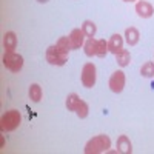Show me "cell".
<instances>
[{
    "label": "cell",
    "mask_w": 154,
    "mask_h": 154,
    "mask_svg": "<svg viewBox=\"0 0 154 154\" xmlns=\"http://www.w3.org/2000/svg\"><path fill=\"white\" fill-rule=\"evenodd\" d=\"M28 94H29L31 102H34V103H38V102L42 100V88H40V85L32 83V85L29 86V91H28Z\"/></svg>",
    "instance_id": "cell-16"
},
{
    "label": "cell",
    "mask_w": 154,
    "mask_h": 154,
    "mask_svg": "<svg viewBox=\"0 0 154 154\" xmlns=\"http://www.w3.org/2000/svg\"><path fill=\"white\" fill-rule=\"evenodd\" d=\"M106 54H108V42L105 40V38H100V40H97V54H96V57L103 59V57H106Z\"/></svg>",
    "instance_id": "cell-19"
},
{
    "label": "cell",
    "mask_w": 154,
    "mask_h": 154,
    "mask_svg": "<svg viewBox=\"0 0 154 154\" xmlns=\"http://www.w3.org/2000/svg\"><path fill=\"white\" fill-rule=\"evenodd\" d=\"M82 31L85 32L86 37H94L96 32H97V26H96V23L91 22V20H85L82 23Z\"/></svg>",
    "instance_id": "cell-17"
},
{
    "label": "cell",
    "mask_w": 154,
    "mask_h": 154,
    "mask_svg": "<svg viewBox=\"0 0 154 154\" xmlns=\"http://www.w3.org/2000/svg\"><path fill=\"white\" fill-rule=\"evenodd\" d=\"M116 146H117V152H122V154H131L133 152V145L126 136H120L117 139V142H116Z\"/></svg>",
    "instance_id": "cell-11"
},
{
    "label": "cell",
    "mask_w": 154,
    "mask_h": 154,
    "mask_svg": "<svg viewBox=\"0 0 154 154\" xmlns=\"http://www.w3.org/2000/svg\"><path fill=\"white\" fill-rule=\"evenodd\" d=\"M22 123V114L17 109H9L2 116V120H0V130L3 133H11L17 130Z\"/></svg>",
    "instance_id": "cell-2"
},
{
    "label": "cell",
    "mask_w": 154,
    "mask_h": 154,
    "mask_svg": "<svg viewBox=\"0 0 154 154\" xmlns=\"http://www.w3.org/2000/svg\"><path fill=\"white\" fill-rule=\"evenodd\" d=\"M3 46H5V51H14L17 48L16 32H12V31L5 32V35H3Z\"/></svg>",
    "instance_id": "cell-13"
},
{
    "label": "cell",
    "mask_w": 154,
    "mask_h": 154,
    "mask_svg": "<svg viewBox=\"0 0 154 154\" xmlns=\"http://www.w3.org/2000/svg\"><path fill=\"white\" fill-rule=\"evenodd\" d=\"M108 85H109V89H111L112 93H116V94L122 93L123 88H125V72L120 71V69L116 71V72H112L111 77H109Z\"/></svg>",
    "instance_id": "cell-7"
},
{
    "label": "cell",
    "mask_w": 154,
    "mask_h": 154,
    "mask_svg": "<svg viewBox=\"0 0 154 154\" xmlns=\"http://www.w3.org/2000/svg\"><path fill=\"white\" fill-rule=\"evenodd\" d=\"M46 62L54 66H63L68 62V54L62 53L56 45H51L46 49Z\"/></svg>",
    "instance_id": "cell-5"
},
{
    "label": "cell",
    "mask_w": 154,
    "mask_h": 154,
    "mask_svg": "<svg viewBox=\"0 0 154 154\" xmlns=\"http://www.w3.org/2000/svg\"><path fill=\"white\" fill-rule=\"evenodd\" d=\"M3 65L11 72H20L23 68V57L16 51H5L3 54Z\"/></svg>",
    "instance_id": "cell-4"
},
{
    "label": "cell",
    "mask_w": 154,
    "mask_h": 154,
    "mask_svg": "<svg viewBox=\"0 0 154 154\" xmlns=\"http://www.w3.org/2000/svg\"><path fill=\"white\" fill-rule=\"evenodd\" d=\"M38 3H46V2H49V0H37Z\"/></svg>",
    "instance_id": "cell-21"
},
{
    "label": "cell",
    "mask_w": 154,
    "mask_h": 154,
    "mask_svg": "<svg viewBox=\"0 0 154 154\" xmlns=\"http://www.w3.org/2000/svg\"><path fill=\"white\" fill-rule=\"evenodd\" d=\"M69 37V42H71V48L72 49H80L83 45H85V32L79 28H75L71 31V34L68 35Z\"/></svg>",
    "instance_id": "cell-9"
},
{
    "label": "cell",
    "mask_w": 154,
    "mask_h": 154,
    "mask_svg": "<svg viewBox=\"0 0 154 154\" xmlns=\"http://www.w3.org/2000/svg\"><path fill=\"white\" fill-rule=\"evenodd\" d=\"M139 38H140V34H139V29H136L134 26H130L125 29V42L130 45V46H134L139 43Z\"/></svg>",
    "instance_id": "cell-12"
},
{
    "label": "cell",
    "mask_w": 154,
    "mask_h": 154,
    "mask_svg": "<svg viewBox=\"0 0 154 154\" xmlns=\"http://www.w3.org/2000/svg\"><path fill=\"white\" fill-rule=\"evenodd\" d=\"M96 77H97V69L94 66V63H85L80 74L82 85L85 88H93L96 85Z\"/></svg>",
    "instance_id": "cell-6"
},
{
    "label": "cell",
    "mask_w": 154,
    "mask_h": 154,
    "mask_svg": "<svg viewBox=\"0 0 154 154\" xmlns=\"http://www.w3.org/2000/svg\"><path fill=\"white\" fill-rule=\"evenodd\" d=\"M109 146H111V139L105 134H99L88 140L83 151L85 154H100V152H106Z\"/></svg>",
    "instance_id": "cell-1"
},
{
    "label": "cell",
    "mask_w": 154,
    "mask_h": 154,
    "mask_svg": "<svg viewBox=\"0 0 154 154\" xmlns=\"http://www.w3.org/2000/svg\"><path fill=\"white\" fill-rule=\"evenodd\" d=\"M83 49H85V54L88 57H94L97 54V40L94 37H88L85 45H83Z\"/></svg>",
    "instance_id": "cell-14"
},
{
    "label": "cell",
    "mask_w": 154,
    "mask_h": 154,
    "mask_svg": "<svg viewBox=\"0 0 154 154\" xmlns=\"http://www.w3.org/2000/svg\"><path fill=\"white\" fill-rule=\"evenodd\" d=\"M136 12H137L139 17L149 19L154 14V6L149 2H146V0H139V2L136 3Z\"/></svg>",
    "instance_id": "cell-8"
},
{
    "label": "cell",
    "mask_w": 154,
    "mask_h": 154,
    "mask_svg": "<svg viewBox=\"0 0 154 154\" xmlns=\"http://www.w3.org/2000/svg\"><path fill=\"white\" fill-rule=\"evenodd\" d=\"M122 49H123V38H122V35L120 34H112L109 37V40H108V51L116 56Z\"/></svg>",
    "instance_id": "cell-10"
},
{
    "label": "cell",
    "mask_w": 154,
    "mask_h": 154,
    "mask_svg": "<svg viewBox=\"0 0 154 154\" xmlns=\"http://www.w3.org/2000/svg\"><path fill=\"white\" fill-rule=\"evenodd\" d=\"M140 74H142L143 77H146V79H151V77H154V62H146L142 65V68H140Z\"/></svg>",
    "instance_id": "cell-20"
},
{
    "label": "cell",
    "mask_w": 154,
    "mask_h": 154,
    "mask_svg": "<svg viewBox=\"0 0 154 154\" xmlns=\"http://www.w3.org/2000/svg\"><path fill=\"white\" fill-rule=\"evenodd\" d=\"M123 2H134V0H123Z\"/></svg>",
    "instance_id": "cell-22"
},
{
    "label": "cell",
    "mask_w": 154,
    "mask_h": 154,
    "mask_svg": "<svg viewBox=\"0 0 154 154\" xmlns=\"http://www.w3.org/2000/svg\"><path fill=\"white\" fill-rule=\"evenodd\" d=\"M116 62H117L122 68H123V66H128V65H130V62H131V54H130V51H128V49L119 51V53L116 54Z\"/></svg>",
    "instance_id": "cell-15"
},
{
    "label": "cell",
    "mask_w": 154,
    "mask_h": 154,
    "mask_svg": "<svg viewBox=\"0 0 154 154\" xmlns=\"http://www.w3.org/2000/svg\"><path fill=\"white\" fill-rule=\"evenodd\" d=\"M65 105H66V109L68 111H72L77 114V117L79 119H85L88 112H89V106L85 100H82L77 94H69L66 97V102H65Z\"/></svg>",
    "instance_id": "cell-3"
},
{
    "label": "cell",
    "mask_w": 154,
    "mask_h": 154,
    "mask_svg": "<svg viewBox=\"0 0 154 154\" xmlns=\"http://www.w3.org/2000/svg\"><path fill=\"white\" fill-rule=\"evenodd\" d=\"M56 46L62 51V53H65V54H68L69 51H72L71 42H69V37H60L59 40H57V43H56Z\"/></svg>",
    "instance_id": "cell-18"
}]
</instances>
